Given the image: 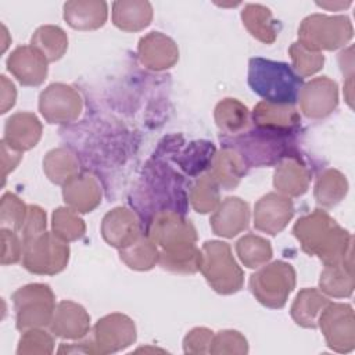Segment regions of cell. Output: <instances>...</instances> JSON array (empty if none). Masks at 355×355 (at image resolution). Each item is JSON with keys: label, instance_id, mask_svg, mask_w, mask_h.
Wrapping results in <instances>:
<instances>
[{"label": "cell", "instance_id": "obj_21", "mask_svg": "<svg viewBox=\"0 0 355 355\" xmlns=\"http://www.w3.org/2000/svg\"><path fill=\"white\" fill-rule=\"evenodd\" d=\"M252 119L261 129L283 133H290L300 125V115L293 105L269 101H262L254 108Z\"/></svg>", "mask_w": 355, "mask_h": 355}, {"label": "cell", "instance_id": "obj_17", "mask_svg": "<svg viewBox=\"0 0 355 355\" xmlns=\"http://www.w3.org/2000/svg\"><path fill=\"white\" fill-rule=\"evenodd\" d=\"M50 327L53 333L61 338L79 340L89 331L90 316L79 304L61 301L54 309Z\"/></svg>", "mask_w": 355, "mask_h": 355}, {"label": "cell", "instance_id": "obj_35", "mask_svg": "<svg viewBox=\"0 0 355 355\" xmlns=\"http://www.w3.org/2000/svg\"><path fill=\"white\" fill-rule=\"evenodd\" d=\"M216 180L209 175L201 176L190 191V202L197 212L207 214L219 204V189Z\"/></svg>", "mask_w": 355, "mask_h": 355}, {"label": "cell", "instance_id": "obj_13", "mask_svg": "<svg viewBox=\"0 0 355 355\" xmlns=\"http://www.w3.org/2000/svg\"><path fill=\"white\" fill-rule=\"evenodd\" d=\"M293 215L294 207L290 198L269 193L255 204L254 225L258 230L275 236L286 227Z\"/></svg>", "mask_w": 355, "mask_h": 355}, {"label": "cell", "instance_id": "obj_34", "mask_svg": "<svg viewBox=\"0 0 355 355\" xmlns=\"http://www.w3.org/2000/svg\"><path fill=\"white\" fill-rule=\"evenodd\" d=\"M236 251L247 268H259L272 258L270 243L259 236L247 234L236 244Z\"/></svg>", "mask_w": 355, "mask_h": 355}, {"label": "cell", "instance_id": "obj_4", "mask_svg": "<svg viewBox=\"0 0 355 355\" xmlns=\"http://www.w3.org/2000/svg\"><path fill=\"white\" fill-rule=\"evenodd\" d=\"M352 32V24L348 17L313 14L301 22L298 43L313 51L336 50L351 40Z\"/></svg>", "mask_w": 355, "mask_h": 355}, {"label": "cell", "instance_id": "obj_31", "mask_svg": "<svg viewBox=\"0 0 355 355\" xmlns=\"http://www.w3.org/2000/svg\"><path fill=\"white\" fill-rule=\"evenodd\" d=\"M348 183L343 173L336 169H326L318 178L315 186V198L322 207H333L347 194Z\"/></svg>", "mask_w": 355, "mask_h": 355}, {"label": "cell", "instance_id": "obj_18", "mask_svg": "<svg viewBox=\"0 0 355 355\" xmlns=\"http://www.w3.org/2000/svg\"><path fill=\"white\" fill-rule=\"evenodd\" d=\"M248 219V204L239 197H227L211 216V226L218 236L234 237L247 227Z\"/></svg>", "mask_w": 355, "mask_h": 355}, {"label": "cell", "instance_id": "obj_16", "mask_svg": "<svg viewBox=\"0 0 355 355\" xmlns=\"http://www.w3.org/2000/svg\"><path fill=\"white\" fill-rule=\"evenodd\" d=\"M139 57L143 65L154 71L171 68L179 58L175 42L161 32H151L139 42Z\"/></svg>", "mask_w": 355, "mask_h": 355}, {"label": "cell", "instance_id": "obj_25", "mask_svg": "<svg viewBox=\"0 0 355 355\" xmlns=\"http://www.w3.org/2000/svg\"><path fill=\"white\" fill-rule=\"evenodd\" d=\"M330 301L315 288L301 290L291 306V318L302 327L315 329L322 311Z\"/></svg>", "mask_w": 355, "mask_h": 355}, {"label": "cell", "instance_id": "obj_14", "mask_svg": "<svg viewBox=\"0 0 355 355\" xmlns=\"http://www.w3.org/2000/svg\"><path fill=\"white\" fill-rule=\"evenodd\" d=\"M47 58L33 46L17 47L7 60L8 71L25 86H37L47 76Z\"/></svg>", "mask_w": 355, "mask_h": 355}, {"label": "cell", "instance_id": "obj_7", "mask_svg": "<svg viewBox=\"0 0 355 355\" xmlns=\"http://www.w3.org/2000/svg\"><path fill=\"white\" fill-rule=\"evenodd\" d=\"M17 327L26 330L50 324L54 313V294L47 284L35 283L17 290L12 295Z\"/></svg>", "mask_w": 355, "mask_h": 355}, {"label": "cell", "instance_id": "obj_20", "mask_svg": "<svg viewBox=\"0 0 355 355\" xmlns=\"http://www.w3.org/2000/svg\"><path fill=\"white\" fill-rule=\"evenodd\" d=\"M62 196L71 209L90 212L101 201V189L90 173H80L64 184Z\"/></svg>", "mask_w": 355, "mask_h": 355}, {"label": "cell", "instance_id": "obj_5", "mask_svg": "<svg viewBox=\"0 0 355 355\" xmlns=\"http://www.w3.org/2000/svg\"><path fill=\"white\" fill-rule=\"evenodd\" d=\"M295 286V272L293 266L283 261H276L250 279V288L257 300L269 308L284 306L290 293Z\"/></svg>", "mask_w": 355, "mask_h": 355}, {"label": "cell", "instance_id": "obj_26", "mask_svg": "<svg viewBox=\"0 0 355 355\" xmlns=\"http://www.w3.org/2000/svg\"><path fill=\"white\" fill-rule=\"evenodd\" d=\"M241 19L250 33L263 43H273L279 35V24L265 6L247 4L241 12Z\"/></svg>", "mask_w": 355, "mask_h": 355}, {"label": "cell", "instance_id": "obj_3", "mask_svg": "<svg viewBox=\"0 0 355 355\" xmlns=\"http://www.w3.org/2000/svg\"><path fill=\"white\" fill-rule=\"evenodd\" d=\"M198 270L202 272L209 286L220 294H232L243 287V270L226 243L205 241L200 250Z\"/></svg>", "mask_w": 355, "mask_h": 355}, {"label": "cell", "instance_id": "obj_39", "mask_svg": "<svg viewBox=\"0 0 355 355\" xmlns=\"http://www.w3.org/2000/svg\"><path fill=\"white\" fill-rule=\"evenodd\" d=\"M211 148H214V146H212V143H208V141L191 143V146L187 147V150L176 161L182 165V168L187 173L196 175L197 172L205 169L212 162V158H198L197 155H200V154H202V153H205Z\"/></svg>", "mask_w": 355, "mask_h": 355}, {"label": "cell", "instance_id": "obj_32", "mask_svg": "<svg viewBox=\"0 0 355 355\" xmlns=\"http://www.w3.org/2000/svg\"><path fill=\"white\" fill-rule=\"evenodd\" d=\"M44 172L49 179L58 184H65L78 175V161L65 148H57L50 151L43 161Z\"/></svg>", "mask_w": 355, "mask_h": 355}, {"label": "cell", "instance_id": "obj_12", "mask_svg": "<svg viewBox=\"0 0 355 355\" xmlns=\"http://www.w3.org/2000/svg\"><path fill=\"white\" fill-rule=\"evenodd\" d=\"M298 100L301 111L308 118H324L330 115L338 104L337 83L327 76L315 78L302 85Z\"/></svg>", "mask_w": 355, "mask_h": 355}, {"label": "cell", "instance_id": "obj_19", "mask_svg": "<svg viewBox=\"0 0 355 355\" xmlns=\"http://www.w3.org/2000/svg\"><path fill=\"white\" fill-rule=\"evenodd\" d=\"M42 136V125L31 112H18L8 118L3 141L17 151H25L36 146Z\"/></svg>", "mask_w": 355, "mask_h": 355}, {"label": "cell", "instance_id": "obj_38", "mask_svg": "<svg viewBox=\"0 0 355 355\" xmlns=\"http://www.w3.org/2000/svg\"><path fill=\"white\" fill-rule=\"evenodd\" d=\"M28 208L14 194L7 193L1 198V226L11 230H19L24 225Z\"/></svg>", "mask_w": 355, "mask_h": 355}, {"label": "cell", "instance_id": "obj_43", "mask_svg": "<svg viewBox=\"0 0 355 355\" xmlns=\"http://www.w3.org/2000/svg\"><path fill=\"white\" fill-rule=\"evenodd\" d=\"M15 96H17L15 86L3 75L1 76V114L7 112V110L14 105Z\"/></svg>", "mask_w": 355, "mask_h": 355}, {"label": "cell", "instance_id": "obj_36", "mask_svg": "<svg viewBox=\"0 0 355 355\" xmlns=\"http://www.w3.org/2000/svg\"><path fill=\"white\" fill-rule=\"evenodd\" d=\"M53 233L62 241H73L85 234V223L71 208H57L53 214Z\"/></svg>", "mask_w": 355, "mask_h": 355}, {"label": "cell", "instance_id": "obj_44", "mask_svg": "<svg viewBox=\"0 0 355 355\" xmlns=\"http://www.w3.org/2000/svg\"><path fill=\"white\" fill-rule=\"evenodd\" d=\"M316 4L322 8H326V10H333V11H337V10H341V8H347L351 6V1H316Z\"/></svg>", "mask_w": 355, "mask_h": 355}, {"label": "cell", "instance_id": "obj_1", "mask_svg": "<svg viewBox=\"0 0 355 355\" xmlns=\"http://www.w3.org/2000/svg\"><path fill=\"white\" fill-rule=\"evenodd\" d=\"M301 247L309 255H318L324 266H352V236L324 211L315 209L297 220L293 229Z\"/></svg>", "mask_w": 355, "mask_h": 355}, {"label": "cell", "instance_id": "obj_37", "mask_svg": "<svg viewBox=\"0 0 355 355\" xmlns=\"http://www.w3.org/2000/svg\"><path fill=\"white\" fill-rule=\"evenodd\" d=\"M288 51H290L294 68L300 73V76L313 75L323 67V62H324L323 54H320L319 51L309 50L302 44H300L298 42L293 43Z\"/></svg>", "mask_w": 355, "mask_h": 355}, {"label": "cell", "instance_id": "obj_11", "mask_svg": "<svg viewBox=\"0 0 355 355\" xmlns=\"http://www.w3.org/2000/svg\"><path fill=\"white\" fill-rule=\"evenodd\" d=\"M135 338L136 329L132 319L122 313H112L97 322L90 343L93 352H115L130 345Z\"/></svg>", "mask_w": 355, "mask_h": 355}, {"label": "cell", "instance_id": "obj_10", "mask_svg": "<svg viewBox=\"0 0 355 355\" xmlns=\"http://www.w3.org/2000/svg\"><path fill=\"white\" fill-rule=\"evenodd\" d=\"M39 110L50 123H68L79 116L82 98L73 87L64 83H53L42 92Z\"/></svg>", "mask_w": 355, "mask_h": 355}, {"label": "cell", "instance_id": "obj_29", "mask_svg": "<svg viewBox=\"0 0 355 355\" xmlns=\"http://www.w3.org/2000/svg\"><path fill=\"white\" fill-rule=\"evenodd\" d=\"M121 259L132 269L147 270L159 261V252L150 237L140 236L132 244L121 248Z\"/></svg>", "mask_w": 355, "mask_h": 355}, {"label": "cell", "instance_id": "obj_33", "mask_svg": "<svg viewBox=\"0 0 355 355\" xmlns=\"http://www.w3.org/2000/svg\"><path fill=\"white\" fill-rule=\"evenodd\" d=\"M215 121L220 130L233 135L247 126L248 110L236 98H225L215 108Z\"/></svg>", "mask_w": 355, "mask_h": 355}, {"label": "cell", "instance_id": "obj_2", "mask_svg": "<svg viewBox=\"0 0 355 355\" xmlns=\"http://www.w3.org/2000/svg\"><path fill=\"white\" fill-rule=\"evenodd\" d=\"M248 85L265 101L293 105L298 100L302 79L286 62L255 57L248 64Z\"/></svg>", "mask_w": 355, "mask_h": 355}, {"label": "cell", "instance_id": "obj_6", "mask_svg": "<svg viewBox=\"0 0 355 355\" xmlns=\"http://www.w3.org/2000/svg\"><path fill=\"white\" fill-rule=\"evenodd\" d=\"M24 244V266L37 275H54L61 272L69 258V247L54 233H42Z\"/></svg>", "mask_w": 355, "mask_h": 355}, {"label": "cell", "instance_id": "obj_9", "mask_svg": "<svg viewBox=\"0 0 355 355\" xmlns=\"http://www.w3.org/2000/svg\"><path fill=\"white\" fill-rule=\"evenodd\" d=\"M354 322L351 305L337 302H329L318 319V324L324 334L327 345L337 352H349L354 349Z\"/></svg>", "mask_w": 355, "mask_h": 355}, {"label": "cell", "instance_id": "obj_8", "mask_svg": "<svg viewBox=\"0 0 355 355\" xmlns=\"http://www.w3.org/2000/svg\"><path fill=\"white\" fill-rule=\"evenodd\" d=\"M150 239L162 247V254H176L196 247V229L176 211H161L150 223Z\"/></svg>", "mask_w": 355, "mask_h": 355}, {"label": "cell", "instance_id": "obj_42", "mask_svg": "<svg viewBox=\"0 0 355 355\" xmlns=\"http://www.w3.org/2000/svg\"><path fill=\"white\" fill-rule=\"evenodd\" d=\"M214 334L211 330L204 327L193 329L184 337V351L186 352H209Z\"/></svg>", "mask_w": 355, "mask_h": 355}, {"label": "cell", "instance_id": "obj_15", "mask_svg": "<svg viewBox=\"0 0 355 355\" xmlns=\"http://www.w3.org/2000/svg\"><path fill=\"white\" fill-rule=\"evenodd\" d=\"M101 233L110 245L121 250L141 236L140 222L130 209L119 207L104 216Z\"/></svg>", "mask_w": 355, "mask_h": 355}, {"label": "cell", "instance_id": "obj_22", "mask_svg": "<svg viewBox=\"0 0 355 355\" xmlns=\"http://www.w3.org/2000/svg\"><path fill=\"white\" fill-rule=\"evenodd\" d=\"M108 10L105 1H68L64 4V18L75 29L89 31L103 26Z\"/></svg>", "mask_w": 355, "mask_h": 355}, {"label": "cell", "instance_id": "obj_41", "mask_svg": "<svg viewBox=\"0 0 355 355\" xmlns=\"http://www.w3.org/2000/svg\"><path fill=\"white\" fill-rule=\"evenodd\" d=\"M1 237H3V255L1 263H15L19 261L24 252V244L18 239L17 233L11 229L1 227Z\"/></svg>", "mask_w": 355, "mask_h": 355}, {"label": "cell", "instance_id": "obj_40", "mask_svg": "<svg viewBox=\"0 0 355 355\" xmlns=\"http://www.w3.org/2000/svg\"><path fill=\"white\" fill-rule=\"evenodd\" d=\"M19 232L22 234V243L44 233L46 232V212L36 205L28 207V212H26L24 225L19 229Z\"/></svg>", "mask_w": 355, "mask_h": 355}, {"label": "cell", "instance_id": "obj_28", "mask_svg": "<svg viewBox=\"0 0 355 355\" xmlns=\"http://www.w3.org/2000/svg\"><path fill=\"white\" fill-rule=\"evenodd\" d=\"M320 290L327 295L349 297L354 290V272L348 265H329L320 273Z\"/></svg>", "mask_w": 355, "mask_h": 355}, {"label": "cell", "instance_id": "obj_24", "mask_svg": "<svg viewBox=\"0 0 355 355\" xmlns=\"http://www.w3.org/2000/svg\"><path fill=\"white\" fill-rule=\"evenodd\" d=\"M153 18V7L148 1H115L112 4L114 24L128 32L141 31Z\"/></svg>", "mask_w": 355, "mask_h": 355}, {"label": "cell", "instance_id": "obj_23", "mask_svg": "<svg viewBox=\"0 0 355 355\" xmlns=\"http://www.w3.org/2000/svg\"><path fill=\"white\" fill-rule=\"evenodd\" d=\"M311 175L308 169L300 164L295 158H287L282 161L275 172L273 184L286 196L297 197L308 190Z\"/></svg>", "mask_w": 355, "mask_h": 355}, {"label": "cell", "instance_id": "obj_27", "mask_svg": "<svg viewBox=\"0 0 355 355\" xmlns=\"http://www.w3.org/2000/svg\"><path fill=\"white\" fill-rule=\"evenodd\" d=\"M245 173V159L236 150L225 148L215 155L214 169L211 176L216 183L226 190L237 186L241 176Z\"/></svg>", "mask_w": 355, "mask_h": 355}, {"label": "cell", "instance_id": "obj_30", "mask_svg": "<svg viewBox=\"0 0 355 355\" xmlns=\"http://www.w3.org/2000/svg\"><path fill=\"white\" fill-rule=\"evenodd\" d=\"M32 46L36 47L49 62H51L64 55L68 47V39L60 26L44 25L37 28L33 33Z\"/></svg>", "mask_w": 355, "mask_h": 355}]
</instances>
